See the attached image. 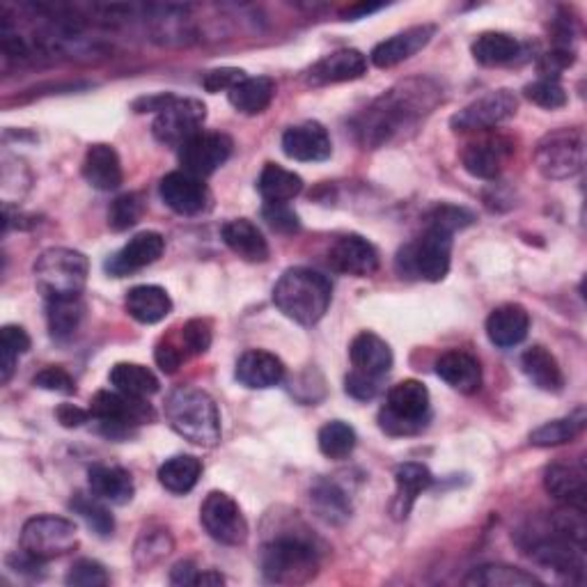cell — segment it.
Wrapping results in <instances>:
<instances>
[{
	"instance_id": "6da1fadb",
	"label": "cell",
	"mask_w": 587,
	"mask_h": 587,
	"mask_svg": "<svg viewBox=\"0 0 587 587\" xmlns=\"http://www.w3.org/2000/svg\"><path fill=\"white\" fill-rule=\"evenodd\" d=\"M441 87L427 79H411L390 87L356 120V136L367 148H381L413 129L441 99Z\"/></svg>"
},
{
	"instance_id": "7a4b0ae2",
	"label": "cell",
	"mask_w": 587,
	"mask_h": 587,
	"mask_svg": "<svg viewBox=\"0 0 587 587\" xmlns=\"http://www.w3.org/2000/svg\"><path fill=\"white\" fill-rule=\"evenodd\" d=\"M317 539L298 526L296 530L283 528L273 535L260 553L262 574L275 585H303L319 572Z\"/></svg>"
},
{
	"instance_id": "3957f363",
	"label": "cell",
	"mask_w": 587,
	"mask_h": 587,
	"mask_svg": "<svg viewBox=\"0 0 587 587\" xmlns=\"http://www.w3.org/2000/svg\"><path fill=\"white\" fill-rule=\"evenodd\" d=\"M331 280L305 267L287 269L273 287V303L278 310L301 326L317 324L331 305Z\"/></svg>"
},
{
	"instance_id": "277c9868",
	"label": "cell",
	"mask_w": 587,
	"mask_h": 587,
	"mask_svg": "<svg viewBox=\"0 0 587 587\" xmlns=\"http://www.w3.org/2000/svg\"><path fill=\"white\" fill-rule=\"evenodd\" d=\"M168 425L193 445L214 448L221 441V413L209 392L196 386H179L166 399Z\"/></svg>"
},
{
	"instance_id": "5b68a950",
	"label": "cell",
	"mask_w": 587,
	"mask_h": 587,
	"mask_svg": "<svg viewBox=\"0 0 587 587\" xmlns=\"http://www.w3.org/2000/svg\"><path fill=\"white\" fill-rule=\"evenodd\" d=\"M432 420V397L425 384L415 379L399 381L388 390L379 413V425L390 436H413L427 430Z\"/></svg>"
},
{
	"instance_id": "8992f818",
	"label": "cell",
	"mask_w": 587,
	"mask_h": 587,
	"mask_svg": "<svg viewBox=\"0 0 587 587\" xmlns=\"http://www.w3.org/2000/svg\"><path fill=\"white\" fill-rule=\"evenodd\" d=\"M87 257L72 248H49L35 262V283L46 301L81 296L87 283Z\"/></svg>"
},
{
	"instance_id": "52a82bcc",
	"label": "cell",
	"mask_w": 587,
	"mask_h": 587,
	"mask_svg": "<svg viewBox=\"0 0 587 587\" xmlns=\"http://www.w3.org/2000/svg\"><path fill=\"white\" fill-rule=\"evenodd\" d=\"M453 260V234L441 227L427 230L397 255V269L402 275H415L427 283H441L448 275Z\"/></svg>"
},
{
	"instance_id": "ba28073f",
	"label": "cell",
	"mask_w": 587,
	"mask_h": 587,
	"mask_svg": "<svg viewBox=\"0 0 587 587\" xmlns=\"http://www.w3.org/2000/svg\"><path fill=\"white\" fill-rule=\"evenodd\" d=\"M90 413L102 422V432L108 438H129L138 425L154 420V411L145 399L120 390H99L92 397Z\"/></svg>"
},
{
	"instance_id": "9c48e42d",
	"label": "cell",
	"mask_w": 587,
	"mask_h": 587,
	"mask_svg": "<svg viewBox=\"0 0 587 587\" xmlns=\"http://www.w3.org/2000/svg\"><path fill=\"white\" fill-rule=\"evenodd\" d=\"M585 136L580 129L547 133L535 148V166L547 179H570L583 171Z\"/></svg>"
},
{
	"instance_id": "30bf717a",
	"label": "cell",
	"mask_w": 587,
	"mask_h": 587,
	"mask_svg": "<svg viewBox=\"0 0 587 587\" xmlns=\"http://www.w3.org/2000/svg\"><path fill=\"white\" fill-rule=\"evenodd\" d=\"M79 547V530L64 516H33L21 528V549L49 562L72 553Z\"/></svg>"
},
{
	"instance_id": "8fae6325",
	"label": "cell",
	"mask_w": 587,
	"mask_h": 587,
	"mask_svg": "<svg viewBox=\"0 0 587 587\" xmlns=\"http://www.w3.org/2000/svg\"><path fill=\"white\" fill-rule=\"evenodd\" d=\"M200 524L207 535L225 547H242L248 539V521L239 503L223 491H211L200 507Z\"/></svg>"
},
{
	"instance_id": "7c38bea8",
	"label": "cell",
	"mask_w": 587,
	"mask_h": 587,
	"mask_svg": "<svg viewBox=\"0 0 587 587\" xmlns=\"http://www.w3.org/2000/svg\"><path fill=\"white\" fill-rule=\"evenodd\" d=\"M207 106L193 97H175L163 108L152 125V133L161 145L181 148L202 131Z\"/></svg>"
},
{
	"instance_id": "4fadbf2b",
	"label": "cell",
	"mask_w": 587,
	"mask_h": 587,
	"mask_svg": "<svg viewBox=\"0 0 587 587\" xmlns=\"http://www.w3.org/2000/svg\"><path fill=\"white\" fill-rule=\"evenodd\" d=\"M516 108H519V99L509 90H496L489 95L468 104L459 113L453 115L450 127L457 133H476V131H489L496 129L498 125L507 122L514 117Z\"/></svg>"
},
{
	"instance_id": "5bb4252c",
	"label": "cell",
	"mask_w": 587,
	"mask_h": 587,
	"mask_svg": "<svg viewBox=\"0 0 587 587\" xmlns=\"http://www.w3.org/2000/svg\"><path fill=\"white\" fill-rule=\"evenodd\" d=\"M232 138L219 131H200L179 148L181 171L200 179L214 175L232 154Z\"/></svg>"
},
{
	"instance_id": "9a60e30c",
	"label": "cell",
	"mask_w": 587,
	"mask_h": 587,
	"mask_svg": "<svg viewBox=\"0 0 587 587\" xmlns=\"http://www.w3.org/2000/svg\"><path fill=\"white\" fill-rule=\"evenodd\" d=\"M159 193H161V200L166 202L175 214H181V216L202 214L211 202L207 184L200 177L189 175L184 171H175L163 177L159 184Z\"/></svg>"
},
{
	"instance_id": "2e32d148",
	"label": "cell",
	"mask_w": 587,
	"mask_h": 587,
	"mask_svg": "<svg viewBox=\"0 0 587 587\" xmlns=\"http://www.w3.org/2000/svg\"><path fill=\"white\" fill-rule=\"evenodd\" d=\"M163 250H166V239H163L159 232H140L133 239H129L125 248L108 257L104 269L115 278H122L154 265Z\"/></svg>"
},
{
	"instance_id": "e0dca14e",
	"label": "cell",
	"mask_w": 587,
	"mask_h": 587,
	"mask_svg": "<svg viewBox=\"0 0 587 587\" xmlns=\"http://www.w3.org/2000/svg\"><path fill=\"white\" fill-rule=\"evenodd\" d=\"M328 265L338 273L365 278L379 269V253L361 234H344L328 250Z\"/></svg>"
},
{
	"instance_id": "ac0fdd59",
	"label": "cell",
	"mask_w": 587,
	"mask_h": 587,
	"mask_svg": "<svg viewBox=\"0 0 587 587\" xmlns=\"http://www.w3.org/2000/svg\"><path fill=\"white\" fill-rule=\"evenodd\" d=\"M434 33H436V26H432V23H422V26L407 28L402 33L384 39L381 44L374 46L372 54H369L372 64L379 67V69H390V67H397V64L411 60L415 54H420L432 42Z\"/></svg>"
},
{
	"instance_id": "d6986e66",
	"label": "cell",
	"mask_w": 587,
	"mask_h": 587,
	"mask_svg": "<svg viewBox=\"0 0 587 587\" xmlns=\"http://www.w3.org/2000/svg\"><path fill=\"white\" fill-rule=\"evenodd\" d=\"M283 152L303 163H319L331 159L333 143L331 136L319 122H303L296 127H290L283 133Z\"/></svg>"
},
{
	"instance_id": "ffe728a7",
	"label": "cell",
	"mask_w": 587,
	"mask_h": 587,
	"mask_svg": "<svg viewBox=\"0 0 587 587\" xmlns=\"http://www.w3.org/2000/svg\"><path fill=\"white\" fill-rule=\"evenodd\" d=\"M367 72V58L356 51V49H340L324 56L308 69V81L310 85H333V83H347L356 81Z\"/></svg>"
},
{
	"instance_id": "44dd1931",
	"label": "cell",
	"mask_w": 587,
	"mask_h": 587,
	"mask_svg": "<svg viewBox=\"0 0 587 587\" xmlns=\"http://www.w3.org/2000/svg\"><path fill=\"white\" fill-rule=\"evenodd\" d=\"M237 381L253 390H267L285 379V365L271 351L250 349L237 361Z\"/></svg>"
},
{
	"instance_id": "7402d4cb",
	"label": "cell",
	"mask_w": 587,
	"mask_h": 587,
	"mask_svg": "<svg viewBox=\"0 0 587 587\" xmlns=\"http://www.w3.org/2000/svg\"><path fill=\"white\" fill-rule=\"evenodd\" d=\"M83 177L92 189H97V191L108 193V191L120 189L125 181L120 154L115 152L113 145H106V143L90 145L83 159Z\"/></svg>"
},
{
	"instance_id": "603a6c76",
	"label": "cell",
	"mask_w": 587,
	"mask_h": 587,
	"mask_svg": "<svg viewBox=\"0 0 587 587\" xmlns=\"http://www.w3.org/2000/svg\"><path fill=\"white\" fill-rule=\"evenodd\" d=\"M434 484V476L425 463L418 461H407L402 466H397L395 471V498H392V516L395 519H407L411 514L415 501L422 491H427Z\"/></svg>"
},
{
	"instance_id": "cb8c5ba5",
	"label": "cell",
	"mask_w": 587,
	"mask_h": 587,
	"mask_svg": "<svg viewBox=\"0 0 587 587\" xmlns=\"http://www.w3.org/2000/svg\"><path fill=\"white\" fill-rule=\"evenodd\" d=\"M528 331H530V315L519 303H505L501 308L493 310L486 319V336L501 349L521 344L528 338Z\"/></svg>"
},
{
	"instance_id": "d4e9b609",
	"label": "cell",
	"mask_w": 587,
	"mask_h": 587,
	"mask_svg": "<svg viewBox=\"0 0 587 587\" xmlns=\"http://www.w3.org/2000/svg\"><path fill=\"white\" fill-rule=\"evenodd\" d=\"M512 154V148L505 138H486L480 143L466 145L461 152V163L466 173H471L478 179H496L503 168L505 161Z\"/></svg>"
},
{
	"instance_id": "484cf974",
	"label": "cell",
	"mask_w": 587,
	"mask_h": 587,
	"mask_svg": "<svg viewBox=\"0 0 587 587\" xmlns=\"http://www.w3.org/2000/svg\"><path fill=\"white\" fill-rule=\"evenodd\" d=\"M221 237H223L225 246L234 255H239L244 262L262 265V262L269 260V244L265 239V234H262L260 227H257L248 219L227 221L221 227Z\"/></svg>"
},
{
	"instance_id": "4316f807",
	"label": "cell",
	"mask_w": 587,
	"mask_h": 587,
	"mask_svg": "<svg viewBox=\"0 0 587 587\" xmlns=\"http://www.w3.org/2000/svg\"><path fill=\"white\" fill-rule=\"evenodd\" d=\"M436 374L450 388L463 395H473L482 386V367L478 359L461 349H453L441 354L436 361Z\"/></svg>"
},
{
	"instance_id": "83f0119b",
	"label": "cell",
	"mask_w": 587,
	"mask_h": 587,
	"mask_svg": "<svg viewBox=\"0 0 587 587\" xmlns=\"http://www.w3.org/2000/svg\"><path fill=\"white\" fill-rule=\"evenodd\" d=\"M349 359H351V365H354L356 372L384 379L392 367V349L377 333L363 331L354 340H351Z\"/></svg>"
},
{
	"instance_id": "f1b7e54d",
	"label": "cell",
	"mask_w": 587,
	"mask_h": 587,
	"mask_svg": "<svg viewBox=\"0 0 587 587\" xmlns=\"http://www.w3.org/2000/svg\"><path fill=\"white\" fill-rule=\"evenodd\" d=\"M544 489L557 503L585 509L587 476L583 466L551 463L544 471Z\"/></svg>"
},
{
	"instance_id": "f546056e",
	"label": "cell",
	"mask_w": 587,
	"mask_h": 587,
	"mask_svg": "<svg viewBox=\"0 0 587 587\" xmlns=\"http://www.w3.org/2000/svg\"><path fill=\"white\" fill-rule=\"evenodd\" d=\"M87 484L97 498L110 505H127L131 503L136 493L131 473L120 466H108V463L92 466L87 471Z\"/></svg>"
},
{
	"instance_id": "4dcf8cb0",
	"label": "cell",
	"mask_w": 587,
	"mask_h": 587,
	"mask_svg": "<svg viewBox=\"0 0 587 587\" xmlns=\"http://www.w3.org/2000/svg\"><path fill=\"white\" fill-rule=\"evenodd\" d=\"M521 369L530 384L544 392H560L565 388V372H562L557 359L542 344H535L524 351Z\"/></svg>"
},
{
	"instance_id": "1f68e13d",
	"label": "cell",
	"mask_w": 587,
	"mask_h": 587,
	"mask_svg": "<svg viewBox=\"0 0 587 587\" xmlns=\"http://www.w3.org/2000/svg\"><path fill=\"white\" fill-rule=\"evenodd\" d=\"M127 313L140 324H159L173 313L168 292L159 285H138L127 294Z\"/></svg>"
},
{
	"instance_id": "d6a6232c",
	"label": "cell",
	"mask_w": 587,
	"mask_h": 587,
	"mask_svg": "<svg viewBox=\"0 0 587 587\" xmlns=\"http://www.w3.org/2000/svg\"><path fill=\"white\" fill-rule=\"evenodd\" d=\"M275 97V83L269 77L244 79L227 92L230 104L244 115H260L265 113Z\"/></svg>"
},
{
	"instance_id": "836d02e7",
	"label": "cell",
	"mask_w": 587,
	"mask_h": 587,
	"mask_svg": "<svg viewBox=\"0 0 587 587\" xmlns=\"http://www.w3.org/2000/svg\"><path fill=\"white\" fill-rule=\"evenodd\" d=\"M473 58L484 67H501L509 64L521 56V42L507 33H482L473 46Z\"/></svg>"
},
{
	"instance_id": "e575fe53",
	"label": "cell",
	"mask_w": 587,
	"mask_h": 587,
	"mask_svg": "<svg viewBox=\"0 0 587 587\" xmlns=\"http://www.w3.org/2000/svg\"><path fill=\"white\" fill-rule=\"evenodd\" d=\"M257 191L267 202H290L303 191V179L278 163H267L257 179Z\"/></svg>"
},
{
	"instance_id": "d590c367",
	"label": "cell",
	"mask_w": 587,
	"mask_h": 587,
	"mask_svg": "<svg viewBox=\"0 0 587 587\" xmlns=\"http://www.w3.org/2000/svg\"><path fill=\"white\" fill-rule=\"evenodd\" d=\"M110 384L115 386V390H120L125 395H131V397H152L154 392H159V379L156 374L145 367V365H138V363H117L110 374H108Z\"/></svg>"
},
{
	"instance_id": "8d00e7d4",
	"label": "cell",
	"mask_w": 587,
	"mask_h": 587,
	"mask_svg": "<svg viewBox=\"0 0 587 587\" xmlns=\"http://www.w3.org/2000/svg\"><path fill=\"white\" fill-rule=\"evenodd\" d=\"M83 301L81 296L69 298H49L46 301V319H49V331L56 340L74 338L83 321Z\"/></svg>"
},
{
	"instance_id": "74e56055",
	"label": "cell",
	"mask_w": 587,
	"mask_h": 587,
	"mask_svg": "<svg viewBox=\"0 0 587 587\" xmlns=\"http://www.w3.org/2000/svg\"><path fill=\"white\" fill-rule=\"evenodd\" d=\"M466 585L473 587H539L542 580L537 576L519 570V567H509V565H482L471 570L463 578Z\"/></svg>"
},
{
	"instance_id": "f35d334b",
	"label": "cell",
	"mask_w": 587,
	"mask_h": 587,
	"mask_svg": "<svg viewBox=\"0 0 587 587\" xmlns=\"http://www.w3.org/2000/svg\"><path fill=\"white\" fill-rule=\"evenodd\" d=\"M585 422H587L585 409L578 407L574 413L560 420H551L547 422V425L537 427L530 434V443L535 445V448H555V445H565L585 430Z\"/></svg>"
},
{
	"instance_id": "ab89813d",
	"label": "cell",
	"mask_w": 587,
	"mask_h": 587,
	"mask_svg": "<svg viewBox=\"0 0 587 587\" xmlns=\"http://www.w3.org/2000/svg\"><path fill=\"white\" fill-rule=\"evenodd\" d=\"M202 476V461L193 455H177L159 468V482L171 493H189Z\"/></svg>"
},
{
	"instance_id": "60d3db41",
	"label": "cell",
	"mask_w": 587,
	"mask_h": 587,
	"mask_svg": "<svg viewBox=\"0 0 587 587\" xmlns=\"http://www.w3.org/2000/svg\"><path fill=\"white\" fill-rule=\"evenodd\" d=\"M310 501L317 514L328 524H344L351 516L349 496L336 482L319 480L310 491Z\"/></svg>"
},
{
	"instance_id": "b9f144b4",
	"label": "cell",
	"mask_w": 587,
	"mask_h": 587,
	"mask_svg": "<svg viewBox=\"0 0 587 587\" xmlns=\"http://www.w3.org/2000/svg\"><path fill=\"white\" fill-rule=\"evenodd\" d=\"M319 450L328 459H347L351 453L356 450V430L347 425L342 420H331L319 430Z\"/></svg>"
},
{
	"instance_id": "7bdbcfd3",
	"label": "cell",
	"mask_w": 587,
	"mask_h": 587,
	"mask_svg": "<svg viewBox=\"0 0 587 587\" xmlns=\"http://www.w3.org/2000/svg\"><path fill=\"white\" fill-rule=\"evenodd\" d=\"M31 349V336L16 324H8L0 331V379L8 384L12 379V372L16 367L19 356L26 354Z\"/></svg>"
},
{
	"instance_id": "ee69618b",
	"label": "cell",
	"mask_w": 587,
	"mask_h": 587,
	"mask_svg": "<svg viewBox=\"0 0 587 587\" xmlns=\"http://www.w3.org/2000/svg\"><path fill=\"white\" fill-rule=\"evenodd\" d=\"M69 507H72L81 516V519L87 524V528L95 535H99V537L113 535V530H115L113 514L104 507V501L97 498L95 493H92V496H87V493H77L72 503H69Z\"/></svg>"
},
{
	"instance_id": "f6af8a7d",
	"label": "cell",
	"mask_w": 587,
	"mask_h": 587,
	"mask_svg": "<svg viewBox=\"0 0 587 587\" xmlns=\"http://www.w3.org/2000/svg\"><path fill=\"white\" fill-rule=\"evenodd\" d=\"M173 551V539L168 530H145L136 544V562L150 570Z\"/></svg>"
},
{
	"instance_id": "bcb514c9",
	"label": "cell",
	"mask_w": 587,
	"mask_h": 587,
	"mask_svg": "<svg viewBox=\"0 0 587 587\" xmlns=\"http://www.w3.org/2000/svg\"><path fill=\"white\" fill-rule=\"evenodd\" d=\"M143 214H145V202L138 193L117 196L108 209V225L115 232H125L143 219Z\"/></svg>"
},
{
	"instance_id": "7dc6e473",
	"label": "cell",
	"mask_w": 587,
	"mask_h": 587,
	"mask_svg": "<svg viewBox=\"0 0 587 587\" xmlns=\"http://www.w3.org/2000/svg\"><path fill=\"white\" fill-rule=\"evenodd\" d=\"M524 95L532 104H537L539 108H547V110H557L562 106H567L565 87H562L557 81H551V79H539V81L526 85Z\"/></svg>"
},
{
	"instance_id": "c3c4849f",
	"label": "cell",
	"mask_w": 587,
	"mask_h": 587,
	"mask_svg": "<svg viewBox=\"0 0 587 587\" xmlns=\"http://www.w3.org/2000/svg\"><path fill=\"white\" fill-rule=\"evenodd\" d=\"M473 221H476L473 211H468L463 207H455V204H438L427 214V225L441 227L450 234H455L457 230H463L468 225H473Z\"/></svg>"
},
{
	"instance_id": "681fc988",
	"label": "cell",
	"mask_w": 587,
	"mask_h": 587,
	"mask_svg": "<svg viewBox=\"0 0 587 587\" xmlns=\"http://www.w3.org/2000/svg\"><path fill=\"white\" fill-rule=\"evenodd\" d=\"M108 580L110 576L102 562L90 560V557L74 562L72 570H69L67 574V585H74V587H102V585H108Z\"/></svg>"
},
{
	"instance_id": "f907efd6",
	"label": "cell",
	"mask_w": 587,
	"mask_h": 587,
	"mask_svg": "<svg viewBox=\"0 0 587 587\" xmlns=\"http://www.w3.org/2000/svg\"><path fill=\"white\" fill-rule=\"evenodd\" d=\"M181 347L186 354L200 356L211 347V324L207 319H191L181 328Z\"/></svg>"
},
{
	"instance_id": "816d5d0a",
	"label": "cell",
	"mask_w": 587,
	"mask_h": 587,
	"mask_svg": "<svg viewBox=\"0 0 587 587\" xmlns=\"http://www.w3.org/2000/svg\"><path fill=\"white\" fill-rule=\"evenodd\" d=\"M262 219L271 230L283 234H294L301 227L296 211L287 202H267L262 209Z\"/></svg>"
},
{
	"instance_id": "f5cc1de1",
	"label": "cell",
	"mask_w": 587,
	"mask_h": 587,
	"mask_svg": "<svg viewBox=\"0 0 587 587\" xmlns=\"http://www.w3.org/2000/svg\"><path fill=\"white\" fill-rule=\"evenodd\" d=\"M33 384L42 390H49V392H60V395H74L77 392V381H74L72 374L58 365L44 367L33 379Z\"/></svg>"
},
{
	"instance_id": "db71d44e",
	"label": "cell",
	"mask_w": 587,
	"mask_h": 587,
	"mask_svg": "<svg viewBox=\"0 0 587 587\" xmlns=\"http://www.w3.org/2000/svg\"><path fill=\"white\" fill-rule=\"evenodd\" d=\"M344 390L354 399H361V402H367V399H374L381 390V379L369 377V374L363 372H349L344 379Z\"/></svg>"
},
{
	"instance_id": "11a10c76",
	"label": "cell",
	"mask_w": 587,
	"mask_h": 587,
	"mask_svg": "<svg viewBox=\"0 0 587 587\" xmlns=\"http://www.w3.org/2000/svg\"><path fill=\"white\" fill-rule=\"evenodd\" d=\"M246 74L237 67H219V69H209V72L202 77V87L207 92H230L239 81H244Z\"/></svg>"
},
{
	"instance_id": "9f6ffc18",
	"label": "cell",
	"mask_w": 587,
	"mask_h": 587,
	"mask_svg": "<svg viewBox=\"0 0 587 587\" xmlns=\"http://www.w3.org/2000/svg\"><path fill=\"white\" fill-rule=\"evenodd\" d=\"M574 60L576 54L572 49H560V46H555L553 51H549L547 56H542V60H539V74H542V79L557 81L560 72H565L567 67H572Z\"/></svg>"
},
{
	"instance_id": "6f0895ef",
	"label": "cell",
	"mask_w": 587,
	"mask_h": 587,
	"mask_svg": "<svg viewBox=\"0 0 587 587\" xmlns=\"http://www.w3.org/2000/svg\"><path fill=\"white\" fill-rule=\"evenodd\" d=\"M154 359H156V365L166 372V374H175L179 369V365L184 363L186 359V351L181 344H175L171 340H163L156 344V351H154Z\"/></svg>"
},
{
	"instance_id": "680465c9",
	"label": "cell",
	"mask_w": 587,
	"mask_h": 587,
	"mask_svg": "<svg viewBox=\"0 0 587 587\" xmlns=\"http://www.w3.org/2000/svg\"><path fill=\"white\" fill-rule=\"evenodd\" d=\"M46 562L31 555L28 551H16L12 555H8V567L14 570L16 574H23V576H31V578H37L42 576V570H44Z\"/></svg>"
},
{
	"instance_id": "91938a15",
	"label": "cell",
	"mask_w": 587,
	"mask_h": 587,
	"mask_svg": "<svg viewBox=\"0 0 587 587\" xmlns=\"http://www.w3.org/2000/svg\"><path fill=\"white\" fill-rule=\"evenodd\" d=\"M56 418H58V422L62 427L74 430V427L85 425V422L92 418V413H90V409L85 411V409H81L77 404H60L56 409Z\"/></svg>"
},
{
	"instance_id": "94428289",
	"label": "cell",
	"mask_w": 587,
	"mask_h": 587,
	"mask_svg": "<svg viewBox=\"0 0 587 587\" xmlns=\"http://www.w3.org/2000/svg\"><path fill=\"white\" fill-rule=\"evenodd\" d=\"M202 570H198L193 562H177L171 572V583L175 585H198Z\"/></svg>"
},
{
	"instance_id": "6125c7cd",
	"label": "cell",
	"mask_w": 587,
	"mask_h": 587,
	"mask_svg": "<svg viewBox=\"0 0 587 587\" xmlns=\"http://www.w3.org/2000/svg\"><path fill=\"white\" fill-rule=\"evenodd\" d=\"M173 99H175V95H171V92H161V95H152V97H140L133 102V110L136 113H150V110L161 113Z\"/></svg>"
},
{
	"instance_id": "be15d7a7",
	"label": "cell",
	"mask_w": 587,
	"mask_h": 587,
	"mask_svg": "<svg viewBox=\"0 0 587 587\" xmlns=\"http://www.w3.org/2000/svg\"><path fill=\"white\" fill-rule=\"evenodd\" d=\"M381 5H359V8H354V10H349L347 12V16H351V19H356V16H363V14H369V12H374V10H379Z\"/></svg>"
}]
</instances>
